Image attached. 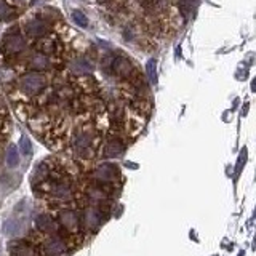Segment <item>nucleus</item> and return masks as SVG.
Segmentation results:
<instances>
[{"mask_svg":"<svg viewBox=\"0 0 256 256\" xmlns=\"http://www.w3.org/2000/svg\"><path fill=\"white\" fill-rule=\"evenodd\" d=\"M147 74H149L151 82H156V61L154 60H151L147 63Z\"/></svg>","mask_w":256,"mask_h":256,"instance_id":"obj_22","label":"nucleus"},{"mask_svg":"<svg viewBox=\"0 0 256 256\" xmlns=\"http://www.w3.org/2000/svg\"><path fill=\"white\" fill-rule=\"evenodd\" d=\"M35 226L39 231L42 232H48V234H55L58 231V224L53 218L48 215V213H40L35 218Z\"/></svg>","mask_w":256,"mask_h":256,"instance_id":"obj_15","label":"nucleus"},{"mask_svg":"<svg viewBox=\"0 0 256 256\" xmlns=\"http://www.w3.org/2000/svg\"><path fill=\"white\" fill-rule=\"evenodd\" d=\"M124 149H125V144L122 143V140H119V138H111V140H108L104 144L103 156L106 159H115V157L122 156Z\"/></svg>","mask_w":256,"mask_h":256,"instance_id":"obj_14","label":"nucleus"},{"mask_svg":"<svg viewBox=\"0 0 256 256\" xmlns=\"http://www.w3.org/2000/svg\"><path fill=\"white\" fill-rule=\"evenodd\" d=\"M69 71H71L74 76H88V74H92L93 71V66L92 63H90L87 58L83 56H79V58H74L69 64Z\"/></svg>","mask_w":256,"mask_h":256,"instance_id":"obj_13","label":"nucleus"},{"mask_svg":"<svg viewBox=\"0 0 256 256\" xmlns=\"http://www.w3.org/2000/svg\"><path fill=\"white\" fill-rule=\"evenodd\" d=\"M18 87L21 93L26 96H35L40 95L47 88V77L42 72H28L19 79Z\"/></svg>","mask_w":256,"mask_h":256,"instance_id":"obj_3","label":"nucleus"},{"mask_svg":"<svg viewBox=\"0 0 256 256\" xmlns=\"http://www.w3.org/2000/svg\"><path fill=\"white\" fill-rule=\"evenodd\" d=\"M72 149L74 154L80 159H92L95 154V133L88 128L76 131L72 136Z\"/></svg>","mask_w":256,"mask_h":256,"instance_id":"obj_2","label":"nucleus"},{"mask_svg":"<svg viewBox=\"0 0 256 256\" xmlns=\"http://www.w3.org/2000/svg\"><path fill=\"white\" fill-rule=\"evenodd\" d=\"M42 252L47 256H60L66 252V242L60 236H50L42 243Z\"/></svg>","mask_w":256,"mask_h":256,"instance_id":"obj_8","label":"nucleus"},{"mask_svg":"<svg viewBox=\"0 0 256 256\" xmlns=\"http://www.w3.org/2000/svg\"><path fill=\"white\" fill-rule=\"evenodd\" d=\"M101 2H109V0H101Z\"/></svg>","mask_w":256,"mask_h":256,"instance_id":"obj_24","label":"nucleus"},{"mask_svg":"<svg viewBox=\"0 0 256 256\" xmlns=\"http://www.w3.org/2000/svg\"><path fill=\"white\" fill-rule=\"evenodd\" d=\"M21 152H23L26 157H29L32 154V144L29 141V138H26V136L21 138Z\"/></svg>","mask_w":256,"mask_h":256,"instance_id":"obj_21","label":"nucleus"},{"mask_svg":"<svg viewBox=\"0 0 256 256\" xmlns=\"http://www.w3.org/2000/svg\"><path fill=\"white\" fill-rule=\"evenodd\" d=\"M48 199L60 204H67L74 199V186L64 175H50V178L40 184Z\"/></svg>","mask_w":256,"mask_h":256,"instance_id":"obj_1","label":"nucleus"},{"mask_svg":"<svg viewBox=\"0 0 256 256\" xmlns=\"http://www.w3.org/2000/svg\"><path fill=\"white\" fill-rule=\"evenodd\" d=\"M72 19L76 21V24L80 26V28H88V18L82 12H79V10L72 12Z\"/></svg>","mask_w":256,"mask_h":256,"instance_id":"obj_20","label":"nucleus"},{"mask_svg":"<svg viewBox=\"0 0 256 256\" xmlns=\"http://www.w3.org/2000/svg\"><path fill=\"white\" fill-rule=\"evenodd\" d=\"M103 213L96 207H87L82 211V216H80V226H85L92 232L98 231L103 226Z\"/></svg>","mask_w":256,"mask_h":256,"instance_id":"obj_5","label":"nucleus"},{"mask_svg":"<svg viewBox=\"0 0 256 256\" xmlns=\"http://www.w3.org/2000/svg\"><path fill=\"white\" fill-rule=\"evenodd\" d=\"M10 256H40V252L31 242L13 240L10 242Z\"/></svg>","mask_w":256,"mask_h":256,"instance_id":"obj_9","label":"nucleus"},{"mask_svg":"<svg viewBox=\"0 0 256 256\" xmlns=\"http://www.w3.org/2000/svg\"><path fill=\"white\" fill-rule=\"evenodd\" d=\"M37 47H39V51L47 56H53L58 53V42L51 37H40V42L37 44Z\"/></svg>","mask_w":256,"mask_h":256,"instance_id":"obj_16","label":"nucleus"},{"mask_svg":"<svg viewBox=\"0 0 256 256\" xmlns=\"http://www.w3.org/2000/svg\"><path fill=\"white\" fill-rule=\"evenodd\" d=\"M24 31L28 35L40 39V37H45L48 34V23L42 18H32L24 24Z\"/></svg>","mask_w":256,"mask_h":256,"instance_id":"obj_11","label":"nucleus"},{"mask_svg":"<svg viewBox=\"0 0 256 256\" xmlns=\"http://www.w3.org/2000/svg\"><path fill=\"white\" fill-rule=\"evenodd\" d=\"M58 223L67 232L80 231V216L74 210H69V208H64V210L58 213Z\"/></svg>","mask_w":256,"mask_h":256,"instance_id":"obj_7","label":"nucleus"},{"mask_svg":"<svg viewBox=\"0 0 256 256\" xmlns=\"http://www.w3.org/2000/svg\"><path fill=\"white\" fill-rule=\"evenodd\" d=\"M26 50V40L21 34H8L5 35L2 42V51L5 56H16L21 55Z\"/></svg>","mask_w":256,"mask_h":256,"instance_id":"obj_6","label":"nucleus"},{"mask_svg":"<svg viewBox=\"0 0 256 256\" xmlns=\"http://www.w3.org/2000/svg\"><path fill=\"white\" fill-rule=\"evenodd\" d=\"M119 168L115 167V165H112V163H103V165H99V167H96L95 168V172L92 173V178L96 184H99V186H108V184H112V183H115V179L119 178Z\"/></svg>","mask_w":256,"mask_h":256,"instance_id":"obj_4","label":"nucleus"},{"mask_svg":"<svg viewBox=\"0 0 256 256\" xmlns=\"http://www.w3.org/2000/svg\"><path fill=\"white\" fill-rule=\"evenodd\" d=\"M28 66L32 69V71H35V72L48 71V69L51 67L50 56H47V55H44V53H40V51H37V53H34V55L29 56Z\"/></svg>","mask_w":256,"mask_h":256,"instance_id":"obj_12","label":"nucleus"},{"mask_svg":"<svg viewBox=\"0 0 256 256\" xmlns=\"http://www.w3.org/2000/svg\"><path fill=\"white\" fill-rule=\"evenodd\" d=\"M12 3H15V5H21V3H24L26 0H10Z\"/></svg>","mask_w":256,"mask_h":256,"instance_id":"obj_23","label":"nucleus"},{"mask_svg":"<svg viewBox=\"0 0 256 256\" xmlns=\"http://www.w3.org/2000/svg\"><path fill=\"white\" fill-rule=\"evenodd\" d=\"M10 18H15L13 7H10L5 0H0V21H5V19H10Z\"/></svg>","mask_w":256,"mask_h":256,"instance_id":"obj_18","label":"nucleus"},{"mask_svg":"<svg viewBox=\"0 0 256 256\" xmlns=\"http://www.w3.org/2000/svg\"><path fill=\"white\" fill-rule=\"evenodd\" d=\"M112 71H114L115 76H119L122 79H130L135 72V67H133V63L125 56H117L114 61H112Z\"/></svg>","mask_w":256,"mask_h":256,"instance_id":"obj_10","label":"nucleus"},{"mask_svg":"<svg viewBox=\"0 0 256 256\" xmlns=\"http://www.w3.org/2000/svg\"><path fill=\"white\" fill-rule=\"evenodd\" d=\"M194 0H179V12L184 18H189V15L192 13V7H194Z\"/></svg>","mask_w":256,"mask_h":256,"instance_id":"obj_19","label":"nucleus"},{"mask_svg":"<svg viewBox=\"0 0 256 256\" xmlns=\"http://www.w3.org/2000/svg\"><path fill=\"white\" fill-rule=\"evenodd\" d=\"M7 165L10 168H15L19 165V152L15 146H10L7 151Z\"/></svg>","mask_w":256,"mask_h":256,"instance_id":"obj_17","label":"nucleus"}]
</instances>
